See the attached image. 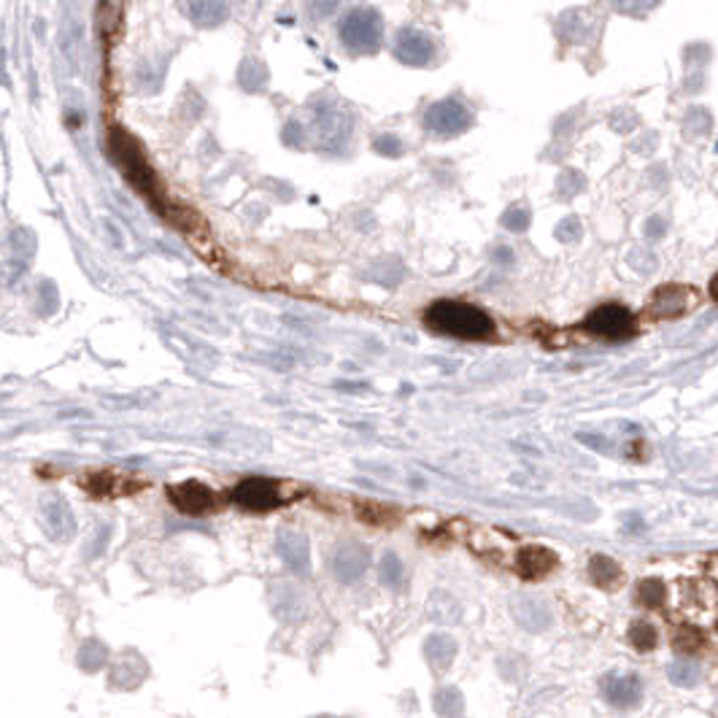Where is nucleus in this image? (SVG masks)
Segmentation results:
<instances>
[{"mask_svg": "<svg viewBox=\"0 0 718 718\" xmlns=\"http://www.w3.org/2000/svg\"><path fill=\"white\" fill-rule=\"evenodd\" d=\"M111 152H114L116 163L122 165L127 182H130L143 198H155V192H157L155 173H152V168L147 165V160H143L140 149L135 147V140H132L127 132L114 130V132H111Z\"/></svg>", "mask_w": 718, "mask_h": 718, "instance_id": "f03ea898", "label": "nucleus"}, {"mask_svg": "<svg viewBox=\"0 0 718 718\" xmlns=\"http://www.w3.org/2000/svg\"><path fill=\"white\" fill-rule=\"evenodd\" d=\"M341 38L351 52H376L381 41V17L370 9L351 12L341 25Z\"/></svg>", "mask_w": 718, "mask_h": 718, "instance_id": "7ed1b4c3", "label": "nucleus"}, {"mask_svg": "<svg viewBox=\"0 0 718 718\" xmlns=\"http://www.w3.org/2000/svg\"><path fill=\"white\" fill-rule=\"evenodd\" d=\"M672 646H675L678 654H694L702 646V635L697 629H691V627H680L675 632V638H672Z\"/></svg>", "mask_w": 718, "mask_h": 718, "instance_id": "bb28decb", "label": "nucleus"}, {"mask_svg": "<svg viewBox=\"0 0 718 718\" xmlns=\"http://www.w3.org/2000/svg\"><path fill=\"white\" fill-rule=\"evenodd\" d=\"M465 710V699L457 688H441L435 694V713L443 718H460Z\"/></svg>", "mask_w": 718, "mask_h": 718, "instance_id": "5701e85b", "label": "nucleus"}, {"mask_svg": "<svg viewBox=\"0 0 718 718\" xmlns=\"http://www.w3.org/2000/svg\"><path fill=\"white\" fill-rule=\"evenodd\" d=\"M715 605H718V595L707 584H686V589L680 592V608L688 616L710 619V611H715Z\"/></svg>", "mask_w": 718, "mask_h": 718, "instance_id": "ddd939ff", "label": "nucleus"}, {"mask_svg": "<svg viewBox=\"0 0 718 718\" xmlns=\"http://www.w3.org/2000/svg\"><path fill=\"white\" fill-rule=\"evenodd\" d=\"M688 303H691V292L686 290V286L667 283L654 298V314L662 319H672V317H680L688 308Z\"/></svg>", "mask_w": 718, "mask_h": 718, "instance_id": "2eb2a0df", "label": "nucleus"}, {"mask_svg": "<svg viewBox=\"0 0 718 718\" xmlns=\"http://www.w3.org/2000/svg\"><path fill=\"white\" fill-rule=\"evenodd\" d=\"M629 643H632L635 651L646 654V651H651L656 646V629L651 624H646V621H638L629 629Z\"/></svg>", "mask_w": 718, "mask_h": 718, "instance_id": "393cba45", "label": "nucleus"}, {"mask_svg": "<svg viewBox=\"0 0 718 718\" xmlns=\"http://www.w3.org/2000/svg\"><path fill=\"white\" fill-rule=\"evenodd\" d=\"M603 694L616 707H635L643 697V683L638 675H605L603 678Z\"/></svg>", "mask_w": 718, "mask_h": 718, "instance_id": "9d476101", "label": "nucleus"}, {"mask_svg": "<svg viewBox=\"0 0 718 718\" xmlns=\"http://www.w3.org/2000/svg\"><path fill=\"white\" fill-rule=\"evenodd\" d=\"M397 57L410 63V65H424L433 57V44H429L427 36L413 33V30H402L397 38Z\"/></svg>", "mask_w": 718, "mask_h": 718, "instance_id": "dca6fc26", "label": "nucleus"}, {"mask_svg": "<svg viewBox=\"0 0 718 718\" xmlns=\"http://www.w3.org/2000/svg\"><path fill=\"white\" fill-rule=\"evenodd\" d=\"M513 616L527 632H543L551 627V611L537 597H519L513 603Z\"/></svg>", "mask_w": 718, "mask_h": 718, "instance_id": "4468645a", "label": "nucleus"}, {"mask_svg": "<svg viewBox=\"0 0 718 718\" xmlns=\"http://www.w3.org/2000/svg\"><path fill=\"white\" fill-rule=\"evenodd\" d=\"M424 325L433 333L462 338V341H486L494 335V322L481 308L470 303H460V300L433 303L424 314Z\"/></svg>", "mask_w": 718, "mask_h": 718, "instance_id": "f257e3e1", "label": "nucleus"}, {"mask_svg": "<svg viewBox=\"0 0 718 718\" xmlns=\"http://www.w3.org/2000/svg\"><path fill=\"white\" fill-rule=\"evenodd\" d=\"M516 564H519V572L524 579L535 581V579H543L545 572H551L556 567V553L551 548H545V545H524L519 551Z\"/></svg>", "mask_w": 718, "mask_h": 718, "instance_id": "9b49d317", "label": "nucleus"}, {"mask_svg": "<svg viewBox=\"0 0 718 718\" xmlns=\"http://www.w3.org/2000/svg\"><path fill=\"white\" fill-rule=\"evenodd\" d=\"M648 232H651L654 238H659V235L664 232V222H662V219H651V222H648Z\"/></svg>", "mask_w": 718, "mask_h": 718, "instance_id": "cd10ccee", "label": "nucleus"}, {"mask_svg": "<svg viewBox=\"0 0 718 718\" xmlns=\"http://www.w3.org/2000/svg\"><path fill=\"white\" fill-rule=\"evenodd\" d=\"M589 579L600 589H613L621 581V567L613 559H608V556H592V562H589Z\"/></svg>", "mask_w": 718, "mask_h": 718, "instance_id": "6ab92c4d", "label": "nucleus"}, {"mask_svg": "<svg viewBox=\"0 0 718 718\" xmlns=\"http://www.w3.org/2000/svg\"><path fill=\"white\" fill-rule=\"evenodd\" d=\"M143 656L140 654H135V651H127L119 662H116V667L111 670V683L114 686H119V688H135L140 680H143V675L149 672V667L147 664H140V667H135L132 670V664H138Z\"/></svg>", "mask_w": 718, "mask_h": 718, "instance_id": "f3484780", "label": "nucleus"}, {"mask_svg": "<svg viewBox=\"0 0 718 718\" xmlns=\"http://www.w3.org/2000/svg\"><path fill=\"white\" fill-rule=\"evenodd\" d=\"M584 327L592 335H600V338H608V341H624V338H629L635 333V317L624 306L608 303V306L595 308L587 317Z\"/></svg>", "mask_w": 718, "mask_h": 718, "instance_id": "20e7f679", "label": "nucleus"}, {"mask_svg": "<svg viewBox=\"0 0 718 718\" xmlns=\"http://www.w3.org/2000/svg\"><path fill=\"white\" fill-rule=\"evenodd\" d=\"M168 497H171V503H173L182 513H192V516L211 511L214 503H216V494H214L206 484H200V481H184V484H176V486L168 489Z\"/></svg>", "mask_w": 718, "mask_h": 718, "instance_id": "0eeeda50", "label": "nucleus"}, {"mask_svg": "<svg viewBox=\"0 0 718 718\" xmlns=\"http://www.w3.org/2000/svg\"><path fill=\"white\" fill-rule=\"evenodd\" d=\"M710 298L718 303V273L713 275V281H710Z\"/></svg>", "mask_w": 718, "mask_h": 718, "instance_id": "c85d7f7f", "label": "nucleus"}, {"mask_svg": "<svg viewBox=\"0 0 718 718\" xmlns=\"http://www.w3.org/2000/svg\"><path fill=\"white\" fill-rule=\"evenodd\" d=\"M638 600L646 608H659L667 600V589H664V584L659 579H648V581H643L638 587Z\"/></svg>", "mask_w": 718, "mask_h": 718, "instance_id": "b1692460", "label": "nucleus"}, {"mask_svg": "<svg viewBox=\"0 0 718 718\" xmlns=\"http://www.w3.org/2000/svg\"><path fill=\"white\" fill-rule=\"evenodd\" d=\"M424 124H427V130H433L438 135H457L470 124V114L460 103L446 100V103H438L427 111Z\"/></svg>", "mask_w": 718, "mask_h": 718, "instance_id": "6e6552de", "label": "nucleus"}, {"mask_svg": "<svg viewBox=\"0 0 718 718\" xmlns=\"http://www.w3.org/2000/svg\"><path fill=\"white\" fill-rule=\"evenodd\" d=\"M424 651H427V662L433 664L435 670H446L454 662L457 643L452 640V635H433L427 640Z\"/></svg>", "mask_w": 718, "mask_h": 718, "instance_id": "a211bd4d", "label": "nucleus"}, {"mask_svg": "<svg viewBox=\"0 0 718 718\" xmlns=\"http://www.w3.org/2000/svg\"><path fill=\"white\" fill-rule=\"evenodd\" d=\"M667 678L680 688H691L699 683V667L688 659H678L667 667Z\"/></svg>", "mask_w": 718, "mask_h": 718, "instance_id": "4be33fe9", "label": "nucleus"}, {"mask_svg": "<svg viewBox=\"0 0 718 718\" xmlns=\"http://www.w3.org/2000/svg\"><path fill=\"white\" fill-rule=\"evenodd\" d=\"M108 659V648L100 643V640H87L81 648H79V667L84 672H97Z\"/></svg>", "mask_w": 718, "mask_h": 718, "instance_id": "aec40b11", "label": "nucleus"}, {"mask_svg": "<svg viewBox=\"0 0 718 718\" xmlns=\"http://www.w3.org/2000/svg\"><path fill=\"white\" fill-rule=\"evenodd\" d=\"M370 562V551L359 543H341L335 556H333V572L335 579L343 584H354L362 572L367 570Z\"/></svg>", "mask_w": 718, "mask_h": 718, "instance_id": "1a4fd4ad", "label": "nucleus"}, {"mask_svg": "<svg viewBox=\"0 0 718 718\" xmlns=\"http://www.w3.org/2000/svg\"><path fill=\"white\" fill-rule=\"evenodd\" d=\"M190 12L200 25H214L224 17V0H190Z\"/></svg>", "mask_w": 718, "mask_h": 718, "instance_id": "412c9836", "label": "nucleus"}, {"mask_svg": "<svg viewBox=\"0 0 718 718\" xmlns=\"http://www.w3.org/2000/svg\"><path fill=\"white\" fill-rule=\"evenodd\" d=\"M402 579H405V567H402V562H400L394 553H386V556L381 559V581H384L386 587L397 589V587L402 584Z\"/></svg>", "mask_w": 718, "mask_h": 718, "instance_id": "a878e982", "label": "nucleus"}, {"mask_svg": "<svg viewBox=\"0 0 718 718\" xmlns=\"http://www.w3.org/2000/svg\"><path fill=\"white\" fill-rule=\"evenodd\" d=\"M44 524H46L49 537H55V540H71L76 532L73 513L65 505V500H60V497H49L44 503Z\"/></svg>", "mask_w": 718, "mask_h": 718, "instance_id": "f8f14e48", "label": "nucleus"}, {"mask_svg": "<svg viewBox=\"0 0 718 718\" xmlns=\"http://www.w3.org/2000/svg\"><path fill=\"white\" fill-rule=\"evenodd\" d=\"M232 500L246 511L265 513L281 505V492H278V484L270 478H243L232 489Z\"/></svg>", "mask_w": 718, "mask_h": 718, "instance_id": "39448f33", "label": "nucleus"}, {"mask_svg": "<svg viewBox=\"0 0 718 718\" xmlns=\"http://www.w3.org/2000/svg\"><path fill=\"white\" fill-rule=\"evenodd\" d=\"M317 718H333V715H317Z\"/></svg>", "mask_w": 718, "mask_h": 718, "instance_id": "c756f323", "label": "nucleus"}, {"mask_svg": "<svg viewBox=\"0 0 718 718\" xmlns=\"http://www.w3.org/2000/svg\"><path fill=\"white\" fill-rule=\"evenodd\" d=\"M275 551L292 572H298V576H311V548L303 532L281 529L275 537Z\"/></svg>", "mask_w": 718, "mask_h": 718, "instance_id": "423d86ee", "label": "nucleus"}]
</instances>
